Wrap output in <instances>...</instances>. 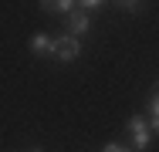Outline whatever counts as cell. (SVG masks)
<instances>
[{
  "label": "cell",
  "mask_w": 159,
  "mask_h": 152,
  "mask_svg": "<svg viewBox=\"0 0 159 152\" xmlns=\"http://www.w3.org/2000/svg\"><path fill=\"white\" fill-rule=\"evenodd\" d=\"M78 54H81V37H75V34L54 37V44H51V58H58L61 64H71Z\"/></svg>",
  "instance_id": "6da1fadb"
},
{
  "label": "cell",
  "mask_w": 159,
  "mask_h": 152,
  "mask_svg": "<svg viewBox=\"0 0 159 152\" xmlns=\"http://www.w3.org/2000/svg\"><path fill=\"white\" fill-rule=\"evenodd\" d=\"M129 135H132V145L135 149H146L149 139H152V128H149V122L142 118V115H132L129 118Z\"/></svg>",
  "instance_id": "7a4b0ae2"
},
{
  "label": "cell",
  "mask_w": 159,
  "mask_h": 152,
  "mask_svg": "<svg viewBox=\"0 0 159 152\" xmlns=\"http://www.w3.org/2000/svg\"><path fill=\"white\" fill-rule=\"evenodd\" d=\"M92 27V20H88V10H68V34H75V37H81V34H88Z\"/></svg>",
  "instance_id": "3957f363"
},
{
  "label": "cell",
  "mask_w": 159,
  "mask_h": 152,
  "mask_svg": "<svg viewBox=\"0 0 159 152\" xmlns=\"http://www.w3.org/2000/svg\"><path fill=\"white\" fill-rule=\"evenodd\" d=\"M51 44H54L51 34H34V37H31V54H37V58H51Z\"/></svg>",
  "instance_id": "277c9868"
},
{
  "label": "cell",
  "mask_w": 159,
  "mask_h": 152,
  "mask_svg": "<svg viewBox=\"0 0 159 152\" xmlns=\"http://www.w3.org/2000/svg\"><path fill=\"white\" fill-rule=\"evenodd\" d=\"M78 3V10H102L105 7V0H75Z\"/></svg>",
  "instance_id": "5b68a950"
},
{
  "label": "cell",
  "mask_w": 159,
  "mask_h": 152,
  "mask_svg": "<svg viewBox=\"0 0 159 152\" xmlns=\"http://www.w3.org/2000/svg\"><path fill=\"white\" fill-rule=\"evenodd\" d=\"M54 10H61V14L75 10V0H54Z\"/></svg>",
  "instance_id": "8992f818"
},
{
  "label": "cell",
  "mask_w": 159,
  "mask_h": 152,
  "mask_svg": "<svg viewBox=\"0 0 159 152\" xmlns=\"http://www.w3.org/2000/svg\"><path fill=\"white\" fill-rule=\"evenodd\" d=\"M102 152H132V149H129V145H119V142H108Z\"/></svg>",
  "instance_id": "52a82bcc"
},
{
  "label": "cell",
  "mask_w": 159,
  "mask_h": 152,
  "mask_svg": "<svg viewBox=\"0 0 159 152\" xmlns=\"http://www.w3.org/2000/svg\"><path fill=\"white\" fill-rule=\"evenodd\" d=\"M119 3H122V7H125V10H135V7H139V3H142V0H119Z\"/></svg>",
  "instance_id": "ba28073f"
},
{
  "label": "cell",
  "mask_w": 159,
  "mask_h": 152,
  "mask_svg": "<svg viewBox=\"0 0 159 152\" xmlns=\"http://www.w3.org/2000/svg\"><path fill=\"white\" fill-rule=\"evenodd\" d=\"M41 10H48V14H54V0H41Z\"/></svg>",
  "instance_id": "9c48e42d"
},
{
  "label": "cell",
  "mask_w": 159,
  "mask_h": 152,
  "mask_svg": "<svg viewBox=\"0 0 159 152\" xmlns=\"http://www.w3.org/2000/svg\"><path fill=\"white\" fill-rule=\"evenodd\" d=\"M27 152H44V149H27Z\"/></svg>",
  "instance_id": "30bf717a"
}]
</instances>
